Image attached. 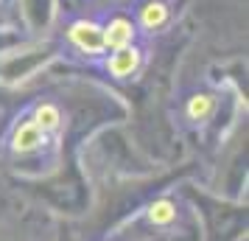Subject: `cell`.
<instances>
[{
	"label": "cell",
	"instance_id": "obj_1",
	"mask_svg": "<svg viewBox=\"0 0 249 241\" xmlns=\"http://www.w3.org/2000/svg\"><path fill=\"white\" fill-rule=\"evenodd\" d=\"M65 51L70 56L98 65L107 56V45H104V31L98 17H76L65 25Z\"/></svg>",
	"mask_w": 249,
	"mask_h": 241
},
{
	"label": "cell",
	"instance_id": "obj_2",
	"mask_svg": "<svg viewBox=\"0 0 249 241\" xmlns=\"http://www.w3.org/2000/svg\"><path fill=\"white\" fill-rule=\"evenodd\" d=\"M146 62H148V48L143 45V42H135V45L121 48V51H109L98 65H101V70L112 81L126 84V81L137 79V76L143 73Z\"/></svg>",
	"mask_w": 249,
	"mask_h": 241
},
{
	"label": "cell",
	"instance_id": "obj_3",
	"mask_svg": "<svg viewBox=\"0 0 249 241\" xmlns=\"http://www.w3.org/2000/svg\"><path fill=\"white\" fill-rule=\"evenodd\" d=\"M218 107H221V95L215 90H193L191 95H185L179 112L188 127L204 129L218 115Z\"/></svg>",
	"mask_w": 249,
	"mask_h": 241
},
{
	"label": "cell",
	"instance_id": "obj_4",
	"mask_svg": "<svg viewBox=\"0 0 249 241\" xmlns=\"http://www.w3.org/2000/svg\"><path fill=\"white\" fill-rule=\"evenodd\" d=\"M48 143H51V138L25 115L23 121H17L12 127L9 138H6V149L12 151L14 157H31V154H39Z\"/></svg>",
	"mask_w": 249,
	"mask_h": 241
},
{
	"label": "cell",
	"instance_id": "obj_5",
	"mask_svg": "<svg viewBox=\"0 0 249 241\" xmlns=\"http://www.w3.org/2000/svg\"><path fill=\"white\" fill-rule=\"evenodd\" d=\"M101 31H104L107 54L140 42V28H137L132 12H112L107 20H101Z\"/></svg>",
	"mask_w": 249,
	"mask_h": 241
},
{
	"label": "cell",
	"instance_id": "obj_6",
	"mask_svg": "<svg viewBox=\"0 0 249 241\" xmlns=\"http://www.w3.org/2000/svg\"><path fill=\"white\" fill-rule=\"evenodd\" d=\"M132 17H135L137 28H140V37H154V34H162L171 25L174 9L165 0H143L132 12Z\"/></svg>",
	"mask_w": 249,
	"mask_h": 241
},
{
	"label": "cell",
	"instance_id": "obj_7",
	"mask_svg": "<svg viewBox=\"0 0 249 241\" xmlns=\"http://www.w3.org/2000/svg\"><path fill=\"white\" fill-rule=\"evenodd\" d=\"M182 216H185L182 202L177 199V196H171V194L157 196V199L148 202V207H146V222L151 224V227H157V230L182 227Z\"/></svg>",
	"mask_w": 249,
	"mask_h": 241
},
{
	"label": "cell",
	"instance_id": "obj_8",
	"mask_svg": "<svg viewBox=\"0 0 249 241\" xmlns=\"http://www.w3.org/2000/svg\"><path fill=\"white\" fill-rule=\"evenodd\" d=\"M28 118H31L51 140L59 138V132H62L65 124H68V112H65L62 104L53 101V98H39V101L31 107V115H28Z\"/></svg>",
	"mask_w": 249,
	"mask_h": 241
}]
</instances>
